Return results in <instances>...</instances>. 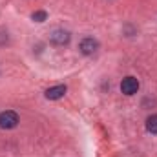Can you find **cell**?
<instances>
[{
	"instance_id": "obj_1",
	"label": "cell",
	"mask_w": 157,
	"mask_h": 157,
	"mask_svg": "<svg viewBox=\"0 0 157 157\" xmlns=\"http://www.w3.org/2000/svg\"><path fill=\"white\" fill-rule=\"evenodd\" d=\"M17 124H18V115H17L15 112L6 110V112L0 113V128H4V130H11V128H15Z\"/></svg>"
},
{
	"instance_id": "obj_2",
	"label": "cell",
	"mask_w": 157,
	"mask_h": 157,
	"mask_svg": "<svg viewBox=\"0 0 157 157\" xmlns=\"http://www.w3.org/2000/svg\"><path fill=\"white\" fill-rule=\"evenodd\" d=\"M137 90H139V80L135 77L122 78V82H121V91H122L124 95H135Z\"/></svg>"
},
{
	"instance_id": "obj_3",
	"label": "cell",
	"mask_w": 157,
	"mask_h": 157,
	"mask_svg": "<svg viewBox=\"0 0 157 157\" xmlns=\"http://www.w3.org/2000/svg\"><path fill=\"white\" fill-rule=\"evenodd\" d=\"M49 40H51L53 44H57V46H64V44L70 42V31H66V29H62V28L53 29L51 35H49Z\"/></svg>"
},
{
	"instance_id": "obj_4",
	"label": "cell",
	"mask_w": 157,
	"mask_h": 157,
	"mask_svg": "<svg viewBox=\"0 0 157 157\" xmlns=\"http://www.w3.org/2000/svg\"><path fill=\"white\" fill-rule=\"evenodd\" d=\"M97 48H99V42L91 37H86L80 42V53H84V55H93L97 51Z\"/></svg>"
},
{
	"instance_id": "obj_5",
	"label": "cell",
	"mask_w": 157,
	"mask_h": 157,
	"mask_svg": "<svg viewBox=\"0 0 157 157\" xmlns=\"http://www.w3.org/2000/svg\"><path fill=\"white\" fill-rule=\"evenodd\" d=\"M64 93H66V86L64 84H59V86H53V88L46 90V99L55 101V99H60Z\"/></svg>"
},
{
	"instance_id": "obj_6",
	"label": "cell",
	"mask_w": 157,
	"mask_h": 157,
	"mask_svg": "<svg viewBox=\"0 0 157 157\" xmlns=\"http://www.w3.org/2000/svg\"><path fill=\"white\" fill-rule=\"evenodd\" d=\"M146 130L150 133H157V115H150L146 119Z\"/></svg>"
},
{
	"instance_id": "obj_7",
	"label": "cell",
	"mask_w": 157,
	"mask_h": 157,
	"mask_svg": "<svg viewBox=\"0 0 157 157\" xmlns=\"http://www.w3.org/2000/svg\"><path fill=\"white\" fill-rule=\"evenodd\" d=\"M31 18H33L35 22H44V20L48 18V13H46V11H35V13L31 15Z\"/></svg>"
}]
</instances>
